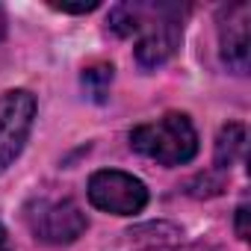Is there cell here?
Returning a JSON list of instances; mask_svg holds the SVG:
<instances>
[{"label": "cell", "mask_w": 251, "mask_h": 251, "mask_svg": "<svg viewBox=\"0 0 251 251\" xmlns=\"http://www.w3.org/2000/svg\"><path fill=\"white\" fill-rule=\"evenodd\" d=\"M24 219L33 236L48 245H68L89 227L86 213L71 198H36L33 204H27Z\"/></svg>", "instance_id": "3957f363"}, {"label": "cell", "mask_w": 251, "mask_h": 251, "mask_svg": "<svg viewBox=\"0 0 251 251\" xmlns=\"http://www.w3.org/2000/svg\"><path fill=\"white\" fill-rule=\"evenodd\" d=\"M186 251H210V248H186Z\"/></svg>", "instance_id": "4fadbf2b"}, {"label": "cell", "mask_w": 251, "mask_h": 251, "mask_svg": "<svg viewBox=\"0 0 251 251\" xmlns=\"http://www.w3.org/2000/svg\"><path fill=\"white\" fill-rule=\"evenodd\" d=\"M133 151L163 166H183L198 154V133L183 112H169L130 133Z\"/></svg>", "instance_id": "7a4b0ae2"}, {"label": "cell", "mask_w": 251, "mask_h": 251, "mask_svg": "<svg viewBox=\"0 0 251 251\" xmlns=\"http://www.w3.org/2000/svg\"><path fill=\"white\" fill-rule=\"evenodd\" d=\"M53 9H59V12H74V15H83V12H92V9H98L100 3L98 0H86V3H50Z\"/></svg>", "instance_id": "9c48e42d"}, {"label": "cell", "mask_w": 251, "mask_h": 251, "mask_svg": "<svg viewBox=\"0 0 251 251\" xmlns=\"http://www.w3.org/2000/svg\"><path fill=\"white\" fill-rule=\"evenodd\" d=\"M183 12L177 3H121L109 12V30L115 36L139 33L136 62L142 68L166 65L183 39Z\"/></svg>", "instance_id": "6da1fadb"}, {"label": "cell", "mask_w": 251, "mask_h": 251, "mask_svg": "<svg viewBox=\"0 0 251 251\" xmlns=\"http://www.w3.org/2000/svg\"><path fill=\"white\" fill-rule=\"evenodd\" d=\"M89 201L98 210L112 216H133V213H142V207L148 204V189L139 177L127 172L103 169V172H95L89 180Z\"/></svg>", "instance_id": "277c9868"}, {"label": "cell", "mask_w": 251, "mask_h": 251, "mask_svg": "<svg viewBox=\"0 0 251 251\" xmlns=\"http://www.w3.org/2000/svg\"><path fill=\"white\" fill-rule=\"evenodd\" d=\"M36 118V98L24 89L0 95V172L21 154Z\"/></svg>", "instance_id": "5b68a950"}, {"label": "cell", "mask_w": 251, "mask_h": 251, "mask_svg": "<svg viewBox=\"0 0 251 251\" xmlns=\"http://www.w3.org/2000/svg\"><path fill=\"white\" fill-rule=\"evenodd\" d=\"M109 83H112V65H95V68H86L83 71V86H86V92L95 100H103L106 98Z\"/></svg>", "instance_id": "ba28073f"}, {"label": "cell", "mask_w": 251, "mask_h": 251, "mask_svg": "<svg viewBox=\"0 0 251 251\" xmlns=\"http://www.w3.org/2000/svg\"><path fill=\"white\" fill-rule=\"evenodd\" d=\"M6 36V15H3V9H0V39Z\"/></svg>", "instance_id": "7c38bea8"}, {"label": "cell", "mask_w": 251, "mask_h": 251, "mask_svg": "<svg viewBox=\"0 0 251 251\" xmlns=\"http://www.w3.org/2000/svg\"><path fill=\"white\" fill-rule=\"evenodd\" d=\"M0 251H12V242H9V233L3 225H0Z\"/></svg>", "instance_id": "8fae6325"}, {"label": "cell", "mask_w": 251, "mask_h": 251, "mask_svg": "<svg viewBox=\"0 0 251 251\" xmlns=\"http://www.w3.org/2000/svg\"><path fill=\"white\" fill-rule=\"evenodd\" d=\"M248 216H251V213H248L245 204L236 207V236H239V239H248V233H251V230H248Z\"/></svg>", "instance_id": "30bf717a"}, {"label": "cell", "mask_w": 251, "mask_h": 251, "mask_svg": "<svg viewBox=\"0 0 251 251\" xmlns=\"http://www.w3.org/2000/svg\"><path fill=\"white\" fill-rule=\"evenodd\" d=\"M242 154H245V127L230 121L219 130V139H216V166L230 169L242 160Z\"/></svg>", "instance_id": "52a82bcc"}, {"label": "cell", "mask_w": 251, "mask_h": 251, "mask_svg": "<svg viewBox=\"0 0 251 251\" xmlns=\"http://www.w3.org/2000/svg\"><path fill=\"white\" fill-rule=\"evenodd\" d=\"M219 45H222V62L236 71L245 74L248 71V3H230L222 9L219 15Z\"/></svg>", "instance_id": "8992f818"}]
</instances>
